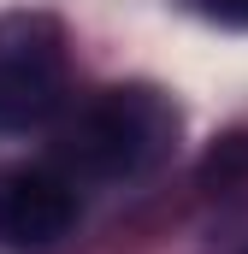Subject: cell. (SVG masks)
I'll list each match as a JSON object with an SVG mask.
<instances>
[{
  "label": "cell",
  "mask_w": 248,
  "mask_h": 254,
  "mask_svg": "<svg viewBox=\"0 0 248 254\" xmlns=\"http://www.w3.org/2000/svg\"><path fill=\"white\" fill-rule=\"evenodd\" d=\"M213 12L231 18V24H248V0H213Z\"/></svg>",
  "instance_id": "277c9868"
},
{
  "label": "cell",
  "mask_w": 248,
  "mask_h": 254,
  "mask_svg": "<svg viewBox=\"0 0 248 254\" xmlns=\"http://www.w3.org/2000/svg\"><path fill=\"white\" fill-rule=\"evenodd\" d=\"M77 225V195L65 178L36 166H0V243L42 249Z\"/></svg>",
  "instance_id": "3957f363"
},
{
  "label": "cell",
  "mask_w": 248,
  "mask_h": 254,
  "mask_svg": "<svg viewBox=\"0 0 248 254\" xmlns=\"http://www.w3.org/2000/svg\"><path fill=\"white\" fill-rule=\"evenodd\" d=\"M178 113L154 89H107L60 136V154L83 178H136L172 154Z\"/></svg>",
  "instance_id": "6da1fadb"
},
{
  "label": "cell",
  "mask_w": 248,
  "mask_h": 254,
  "mask_svg": "<svg viewBox=\"0 0 248 254\" xmlns=\"http://www.w3.org/2000/svg\"><path fill=\"white\" fill-rule=\"evenodd\" d=\"M65 95V30L54 12H0V130L42 125Z\"/></svg>",
  "instance_id": "7a4b0ae2"
}]
</instances>
